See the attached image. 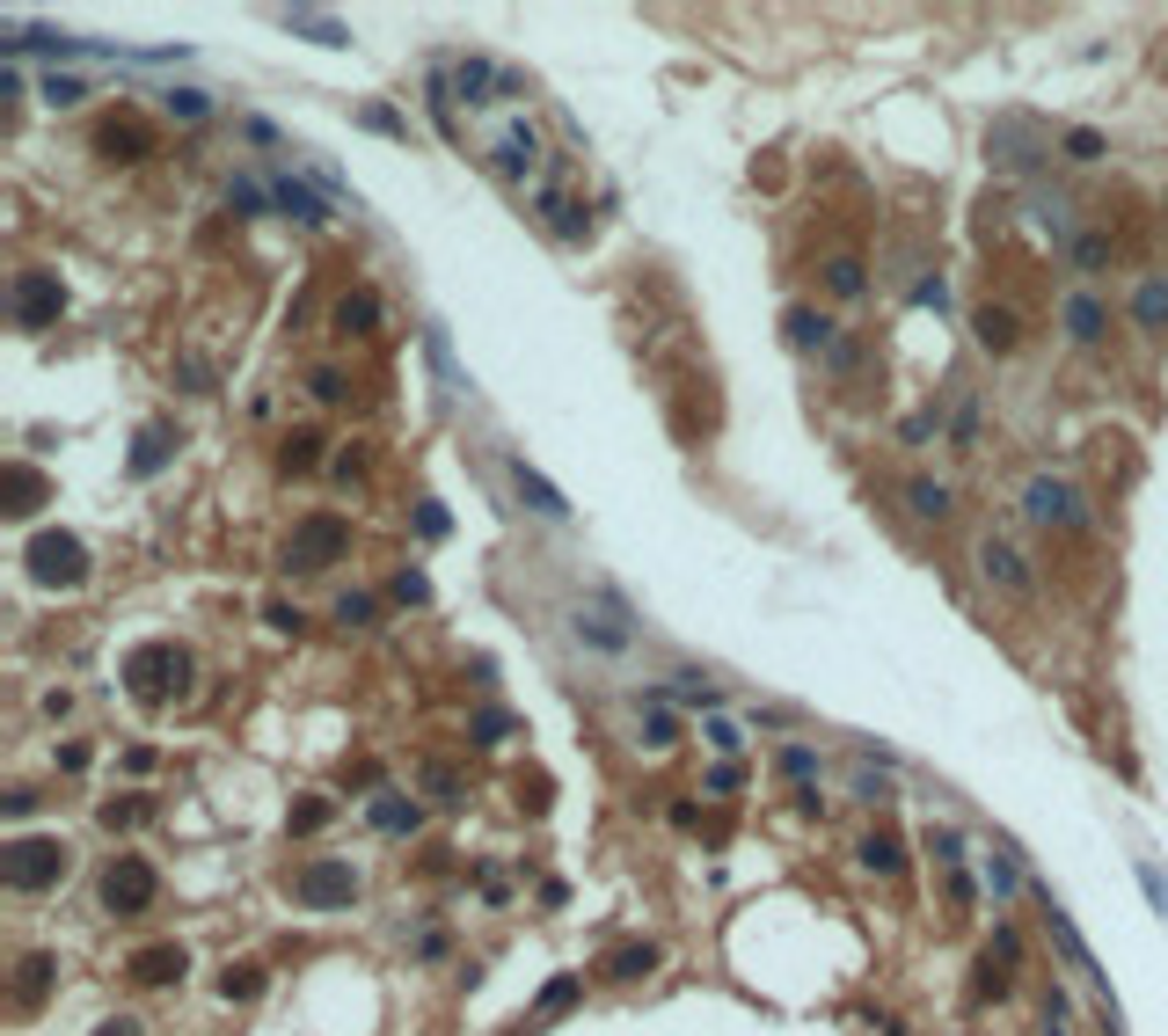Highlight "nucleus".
<instances>
[{
	"label": "nucleus",
	"instance_id": "nucleus-1",
	"mask_svg": "<svg viewBox=\"0 0 1168 1036\" xmlns=\"http://www.w3.org/2000/svg\"><path fill=\"white\" fill-rule=\"evenodd\" d=\"M1023 519L1044 526V534H1081L1088 504H1081V490H1074L1066 475H1030V482H1023Z\"/></svg>",
	"mask_w": 1168,
	"mask_h": 1036
},
{
	"label": "nucleus",
	"instance_id": "nucleus-2",
	"mask_svg": "<svg viewBox=\"0 0 1168 1036\" xmlns=\"http://www.w3.org/2000/svg\"><path fill=\"white\" fill-rule=\"evenodd\" d=\"M343 555H351V526L336 511H314V519H299L286 534V570H329Z\"/></svg>",
	"mask_w": 1168,
	"mask_h": 1036
},
{
	"label": "nucleus",
	"instance_id": "nucleus-3",
	"mask_svg": "<svg viewBox=\"0 0 1168 1036\" xmlns=\"http://www.w3.org/2000/svg\"><path fill=\"white\" fill-rule=\"evenodd\" d=\"M183 679H190V658L175 650V643H139L125 658V686L139 701H168V694H183Z\"/></svg>",
	"mask_w": 1168,
	"mask_h": 1036
},
{
	"label": "nucleus",
	"instance_id": "nucleus-4",
	"mask_svg": "<svg viewBox=\"0 0 1168 1036\" xmlns=\"http://www.w3.org/2000/svg\"><path fill=\"white\" fill-rule=\"evenodd\" d=\"M66 876V839H15L0 854V883L7 891H51Z\"/></svg>",
	"mask_w": 1168,
	"mask_h": 1036
},
{
	"label": "nucleus",
	"instance_id": "nucleus-5",
	"mask_svg": "<svg viewBox=\"0 0 1168 1036\" xmlns=\"http://www.w3.org/2000/svg\"><path fill=\"white\" fill-rule=\"evenodd\" d=\"M292 898H299L307 912L351 906V898H358V869H351V862H336V854H314V862H299V876H292Z\"/></svg>",
	"mask_w": 1168,
	"mask_h": 1036
},
{
	"label": "nucleus",
	"instance_id": "nucleus-6",
	"mask_svg": "<svg viewBox=\"0 0 1168 1036\" xmlns=\"http://www.w3.org/2000/svg\"><path fill=\"white\" fill-rule=\"evenodd\" d=\"M162 898V876H154V862H139V854H118L110 869H103V912H118V919H132V912H147Z\"/></svg>",
	"mask_w": 1168,
	"mask_h": 1036
},
{
	"label": "nucleus",
	"instance_id": "nucleus-7",
	"mask_svg": "<svg viewBox=\"0 0 1168 1036\" xmlns=\"http://www.w3.org/2000/svg\"><path fill=\"white\" fill-rule=\"evenodd\" d=\"M22 562H30V577L51 584V591H74V584H88V547H81L74 534H37Z\"/></svg>",
	"mask_w": 1168,
	"mask_h": 1036
},
{
	"label": "nucleus",
	"instance_id": "nucleus-8",
	"mask_svg": "<svg viewBox=\"0 0 1168 1036\" xmlns=\"http://www.w3.org/2000/svg\"><path fill=\"white\" fill-rule=\"evenodd\" d=\"M59 314H66L59 270H22V278H15V329H51Z\"/></svg>",
	"mask_w": 1168,
	"mask_h": 1036
},
{
	"label": "nucleus",
	"instance_id": "nucleus-9",
	"mask_svg": "<svg viewBox=\"0 0 1168 1036\" xmlns=\"http://www.w3.org/2000/svg\"><path fill=\"white\" fill-rule=\"evenodd\" d=\"M979 577L994 584V591H1008V599H1030L1038 591V577H1030V562H1023V547L1001 534H979Z\"/></svg>",
	"mask_w": 1168,
	"mask_h": 1036
},
{
	"label": "nucleus",
	"instance_id": "nucleus-10",
	"mask_svg": "<svg viewBox=\"0 0 1168 1036\" xmlns=\"http://www.w3.org/2000/svg\"><path fill=\"white\" fill-rule=\"evenodd\" d=\"M95 154H103V161H139V154H154V132L139 125V118H103V125H95Z\"/></svg>",
	"mask_w": 1168,
	"mask_h": 1036
},
{
	"label": "nucleus",
	"instance_id": "nucleus-11",
	"mask_svg": "<svg viewBox=\"0 0 1168 1036\" xmlns=\"http://www.w3.org/2000/svg\"><path fill=\"white\" fill-rule=\"evenodd\" d=\"M1059 322H1066V336L1081 343V351H1095L1103 336H1110V307L1095 299V292H1066L1059 299Z\"/></svg>",
	"mask_w": 1168,
	"mask_h": 1036
},
{
	"label": "nucleus",
	"instance_id": "nucleus-12",
	"mask_svg": "<svg viewBox=\"0 0 1168 1036\" xmlns=\"http://www.w3.org/2000/svg\"><path fill=\"white\" fill-rule=\"evenodd\" d=\"M971 336H979V351L1008 358V351H1023V314H1015V307H1001V299H986V307L971 314Z\"/></svg>",
	"mask_w": 1168,
	"mask_h": 1036
},
{
	"label": "nucleus",
	"instance_id": "nucleus-13",
	"mask_svg": "<svg viewBox=\"0 0 1168 1036\" xmlns=\"http://www.w3.org/2000/svg\"><path fill=\"white\" fill-rule=\"evenodd\" d=\"M271 205L286 219H299V227H329V198H314L299 175H271Z\"/></svg>",
	"mask_w": 1168,
	"mask_h": 1036
},
{
	"label": "nucleus",
	"instance_id": "nucleus-14",
	"mask_svg": "<svg viewBox=\"0 0 1168 1036\" xmlns=\"http://www.w3.org/2000/svg\"><path fill=\"white\" fill-rule=\"evenodd\" d=\"M986 154L1001 168H1030L1038 161V132H1030V118H1001V125L986 132Z\"/></svg>",
	"mask_w": 1168,
	"mask_h": 1036
},
{
	"label": "nucleus",
	"instance_id": "nucleus-15",
	"mask_svg": "<svg viewBox=\"0 0 1168 1036\" xmlns=\"http://www.w3.org/2000/svg\"><path fill=\"white\" fill-rule=\"evenodd\" d=\"M534 168H541V139H534L526 125H511L497 139V175H504V183H526Z\"/></svg>",
	"mask_w": 1168,
	"mask_h": 1036
},
{
	"label": "nucleus",
	"instance_id": "nucleus-16",
	"mask_svg": "<svg viewBox=\"0 0 1168 1036\" xmlns=\"http://www.w3.org/2000/svg\"><path fill=\"white\" fill-rule=\"evenodd\" d=\"M511 490L526 497V511H541V519H570V504H563V490H555V482H541V475H534V467H526L519 453H511Z\"/></svg>",
	"mask_w": 1168,
	"mask_h": 1036
},
{
	"label": "nucleus",
	"instance_id": "nucleus-17",
	"mask_svg": "<svg viewBox=\"0 0 1168 1036\" xmlns=\"http://www.w3.org/2000/svg\"><path fill=\"white\" fill-rule=\"evenodd\" d=\"M855 862H862V869L870 876H906V847H898V832H862V839H855Z\"/></svg>",
	"mask_w": 1168,
	"mask_h": 1036
},
{
	"label": "nucleus",
	"instance_id": "nucleus-18",
	"mask_svg": "<svg viewBox=\"0 0 1168 1036\" xmlns=\"http://www.w3.org/2000/svg\"><path fill=\"white\" fill-rule=\"evenodd\" d=\"M183 971H190V956L175 949V942H154V949L132 956V978H139V986H175Z\"/></svg>",
	"mask_w": 1168,
	"mask_h": 1036
},
{
	"label": "nucleus",
	"instance_id": "nucleus-19",
	"mask_svg": "<svg viewBox=\"0 0 1168 1036\" xmlns=\"http://www.w3.org/2000/svg\"><path fill=\"white\" fill-rule=\"evenodd\" d=\"M329 322H336V336H373V329H380V292H366V285L343 292Z\"/></svg>",
	"mask_w": 1168,
	"mask_h": 1036
},
{
	"label": "nucleus",
	"instance_id": "nucleus-20",
	"mask_svg": "<svg viewBox=\"0 0 1168 1036\" xmlns=\"http://www.w3.org/2000/svg\"><path fill=\"white\" fill-rule=\"evenodd\" d=\"M1132 322L1147 336H1168V278H1139L1132 285Z\"/></svg>",
	"mask_w": 1168,
	"mask_h": 1036
},
{
	"label": "nucleus",
	"instance_id": "nucleus-21",
	"mask_svg": "<svg viewBox=\"0 0 1168 1036\" xmlns=\"http://www.w3.org/2000/svg\"><path fill=\"white\" fill-rule=\"evenodd\" d=\"M37 504H44V475L22 467V460H7V504H0V511H7V519H30Z\"/></svg>",
	"mask_w": 1168,
	"mask_h": 1036
},
{
	"label": "nucleus",
	"instance_id": "nucleus-22",
	"mask_svg": "<svg viewBox=\"0 0 1168 1036\" xmlns=\"http://www.w3.org/2000/svg\"><path fill=\"white\" fill-rule=\"evenodd\" d=\"M782 329H789L796 351H833V322H826L818 307H789V314H782Z\"/></svg>",
	"mask_w": 1168,
	"mask_h": 1036
},
{
	"label": "nucleus",
	"instance_id": "nucleus-23",
	"mask_svg": "<svg viewBox=\"0 0 1168 1036\" xmlns=\"http://www.w3.org/2000/svg\"><path fill=\"white\" fill-rule=\"evenodd\" d=\"M168 453H175V423H147L139 446H132V475H162Z\"/></svg>",
	"mask_w": 1168,
	"mask_h": 1036
},
{
	"label": "nucleus",
	"instance_id": "nucleus-24",
	"mask_svg": "<svg viewBox=\"0 0 1168 1036\" xmlns=\"http://www.w3.org/2000/svg\"><path fill=\"white\" fill-rule=\"evenodd\" d=\"M454 88H460V103H497L490 88H504V74L490 66V59H460V66H454Z\"/></svg>",
	"mask_w": 1168,
	"mask_h": 1036
},
{
	"label": "nucleus",
	"instance_id": "nucleus-25",
	"mask_svg": "<svg viewBox=\"0 0 1168 1036\" xmlns=\"http://www.w3.org/2000/svg\"><path fill=\"white\" fill-rule=\"evenodd\" d=\"M278 22H286V30H299V37H314V44H351V22H336V15H314V7H286Z\"/></svg>",
	"mask_w": 1168,
	"mask_h": 1036
},
{
	"label": "nucleus",
	"instance_id": "nucleus-26",
	"mask_svg": "<svg viewBox=\"0 0 1168 1036\" xmlns=\"http://www.w3.org/2000/svg\"><path fill=\"white\" fill-rule=\"evenodd\" d=\"M906 511L942 526V519H950V482H935V475H913V482H906Z\"/></svg>",
	"mask_w": 1168,
	"mask_h": 1036
},
{
	"label": "nucleus",
	"instance_id": "nucleus-27",
	"mask_svg": "<svg viewBox=\"0 0 1168 1036\" xmlns=\"http://www.w3.org/2000/svg\"><path fill=\"white\" fill-rule=\"evenodd\" d=\"M541 212H548V227H555L563 242H584V234H591L584 205H578V198H563V190H541Z\"/></svg>",
	"mask_w": 1168,
	"mask_h": 1036
},
{
	"label": "nucleus",
	"instance_id": "nucleus-28",
	"mask_svg": "<svg viewBox=\"0 0 1168 1036\" xmlns=\"http://www.w3.org/2000/svg\"><path fill=\"white\" fill-rule=\"evenodd\" d=\"M51 971H59L51 956H22V963H15V1007H37V1000L51 993Z\"/></svg>",
	"mask_w": 1168,
	"mask_h": 1036
},
{
	"label": "nucleus",
	"instance_id": "nucleus-29",
	"mask_svg": "<svg viewBox=\"0 0 1168 1036\" xmlns=\"http://www.w3.org/2000/svg\"><path fill=\"white\" fill-rule=\"evenodd\" d=\"M650 971H658V949H650V942H621V949L606 956V978H621V986L650 978Z\"/></svg>",
	"mask_w": 1168,
	"mask_h": 1036
},
{
	"label": "nucleus",
	"instance_id": "nucleus-30",
	"mask_svg": "<svg viewBox=\"0 0 1168 1036\" xmlns=\"http://www.w3.org/2000/svg\"><path fill=\"white\" fill-rule=\"evenodd\" d=\"M417 803H410V795H373V825L380 832H417Z\"/></svg>",
	"mask_w": 1168,
	"mask_h": 1036
},
{
	"label": "nucleus",
	"instance_id": "nucleus-31",
	"mask_svg": "<svg viewBox=\"0 0 1168 1036\" xmlns=\"http://www.w3.org/2000/svg\"><path fill=\"white\" fill-rule=\"evenodd\" d=\"M314 460H322V431H292L286 446H278V467H286V475H307Z\"/></svg>",
	"mask_w": 1168,
	"mask_h": 1036
},
{
	"label": "nucleus",
	"instance_id": "nucleus-32",
	"mask_svg": "<svg viewBox=\"0 0 1168 1036\" xmlns=\"http://www.w3.org/2000/svg\"><path fill=\"white\" fill-rule=\"evenodd\" d=\"M826 285H833L840 299H862V292H870V278H862V256H833V263H826Z\"/></svg>",
	"mask_w": 1168,
	"mask_h": 1036
},
{
	"label": "nucleus",
	"instance_id": "nucleus-33",
	"mask_svg": "<svg viewBox=\"0 0 1168 1036\" xmlns=\"http://www.w3.org/2000/svg\"><path fill=\"white\" fill-rule=\"evenodd\" d=\"M162 110L175 118V125H198V118L212 110V95H205V88H168V95H162Z\"/></svg>",
	"mask_w": 1168,
	"mask_h": 1036
},
{
	"label": "nucleus",
	"instance_id": "nucleus-34",
	"mask_svg": "<svg viewBox=\"0 0 1168 1036\" xmlns=\"http://www.w3.org/2000/svg\"><path fill=\"white\" fill-rule=\"evenodd\" d=\"M219 993H227V1000H256V993H263V963H227V971H219Z\"/></svg>",
	"mask_w": 1168,
	"mask_h": 1036
},
{
	"label": "nucleus",
	"instance_id": "nucleus-35",
	"mask_svg": "<svg viewBox=\"0 0 1168 1036\" xmlns=\"http://www.w3.org/2000/svg\"><path fill=\"white\" fill-rule=\"evenodd\" d=\"M1059 146H1066V161H1103V154H1110V139H1103V132H1088V125H1074L1066 132V139H1059Z\"/></svg>",
	"mask_w": 1168,
	"mask_h": 1036
},
{
	"label": "nucleus",
	"instance_id": "nucleus-36",
	"mask_svg": "<svg viewBox=\"0 0 1168 1036\" xmlns=\"http://www.w3.org/2000/svg\"><path fill=\"white\" fill-rule=\"evenodd\" d=\"M1110 256H1118L1110 234H1074V263H1081V270H1110Z\"/></svg>",
	"mask_w": 1168,
	"mask_h": 1036
},
{
	"label": "nucleus",
	"instance_id": "nucleus-37",
	"mask_svg": "<svg viewBox=\"0 0 1168 1036\" xmlns=\"http://www.w3.org/2000/svg\"><path fill=\"white\" fill-rule=\"evenodd\" d=\"M927 854H935L942 869H964V832L957 825H935V832H927Z\"/></svg>",
	"mask_w": 1168,
	"mask_h": 1036
},
{
	"label": "nucleus",
	"instance_id": "nucleus-38",
	"mask_svg": "<svg viewBox=\"0 0 1168 1036\" xmlns=\"http://www.w3.org/2000/svg\"><path fill=\"white\" fill-rule=\"evenodd\" d=\"M578 643H591V650H628V628H606V621H591V614H578Z\"/></svg>",
	"mask_w": 1168,
	"mask_h": 1036
},
{
	"label": "nucleus",
	"instance_id": "nucleus-39",
	"mask_svg": "<svg viewBox=\"0 0 1168 1036\" xmlns=\"http://www.w3.org/2000/svg\"><path fill=\"white\" fill-rule=\"evenodd\" d=\"M81 95H88V81H74V74H44V103H51V110H74Z\"/></svg>",
	"mask_w": 1168,
	"mask_h": 1036
},
{
	"label": "nucleus",
	"instance_id": "nucleus-40",
	"mask_svg": "<svg viewBox=\"0 0 1168 1036\" xmlns=\"http://www.w3.org/2000/svg\"><path fill=\"white\" fill-rule=\"evenodd\" d=\"M336 621H343V628H373V599H366V591H343V599H336Z\"/></svg>",
	"mask_w": 1168,
	"mask_h": 1036
},
{
	"label": "nucleus",
	"instance_id": "nucleus-41",
	"mask_svg": "<svg viewBox=\"0 0 1168 1036\" xmlns=\"http://www.w3.org/2000/svg\"><path fill=\"white\" fill-rule=\"evenodd\" d=\"M643 738H650V745H672V738H679V723L665 715V694H650V723H643Z\"/></svg>",
	"mask_w": 1168,
	"mask_h": 1036
},
{
	"label": "nucleus",
	"instance_id": "nucleus-42",
	"mask_svg": "<svg viewBox=\"0 0 1168 1036\" xmlns=\"http://www.w3.org/2000/svg\"><path fill=\"white\" fill-rule=\"evenodd\" d=\"M782 774H789V782H811V774H818V752H811V745H782Z\"/></svg>",
	"mask_w": 1168,
	"mask_h": 1036
},
{
	"label": "nucleus",
	"instance_id": "nucleus-43",
	"mask_svg": "<svg viewBox=\"0 0 1168 1036\" xmlns=\"http://www.w3.org/2000/svg\"><path fill=\"white\" fill-rule=\"evenodd\" d=\"M358 125H366V132H387V139H402V132H410L395 110H387V103H366V110H358Z\"/></svg>",
	"mask_w": 1168,
	"mask_h": 1036
},
{
	"label": "nucleus",
	"instance_id": "nucleus-44",
	"mask_svg": "<svg viewBox=\"0 0 1168 1036\" xmlns=\"http://www.w3.org/2000/svg\"><path fill=\"white\" fill-rule=\"evenodd\" d=\"M307 387H314V402H343V395H351L336 366H314V373H307Z\"/></svg>",
	"mask_w": 1168,
	"mask_h": 1036
},
{
	"label": "nucleus",
	"instance_id": "nucleus-45",
	"mask_svg": "<svg viewBox=\"0 0 1168 1036\" xmlns=\"http://www.w3.org/2000/svg\"><path fill=\"white\" fill-rule=\"evenodd\" d=\"M504 730H511V715H504V708H482V715H475V745H497Z\"/></svg>",
	"mask_w": 1168,
	"mask_h": 1036
},
{
	"label": "nucleus",
	"instance_id": "nucleus-46",
	"mask_svg": "<svg viewBox=\"0 0 1168 1036\" xmlns=\"http://www.w3.org/2000/svg\"><path fill=\"white\" fill-rule=\"evenodd\" d=\"M679 701H702V708H716V686L702 679V671H679V686H672Z\"/></svg>",
	"mask_w": 1168,
	"mask_h": 1036
},
{
	"label": "nucleus",
	"instance_id": "nucleus-47",
	"mask_svg": "<svg viewBox=\"0 0 1168 1036\" xmlns=\"http://www.w3.org/2000/svg\"><path fill=\"white\" fill-rule=\"evenodd\" d=\"M424 782H431V795H439V803H460V782H454V767H424Z\"/></svg>",
	"mask_w": 1168,
	"mask_h": 1036
},
{
	"label": "nucleus",
	"instance_id": "nucleus-48",
	"mask_svg": "<svg viewBox=\"0 0 1168 1036\" xmlns=\"http://www.w3.org/2000/svg\"><path fill=\"white\" fill-rule=\"evenodd\" d=\"M446 526H454V519H446L439 504H417V534L424 540H446Z\"/></svg>",
	"mask_w": 1168,
	"mask_h": 1036
},
{
	"label": "nucleus",
	"instance_id": "nucleus-49",
	"mask_svg": "<svg viewBox=\"0 0 1168 1036\" xmlns=\"http://www.w3.org/2000/svg\"><path fill=\"white\" fill-rule=\"evenodd\" d=\"M227 205H234V212H263V190L242 175V183H227Z\"/></svg>",
	"mask_w": 1168,
	"mask_h": 1036
},
{
	"label": "nucleus",
	"instance_id": "nucleus-50",
	"mask_svg": "<svg viewBox=\"0 0 1168 1036\" xmlns=\"http://www.w3.org/2000/svg\"><path fill=\"white\" fill-rule=\"evenodd\" d=\"M570 1000H578V978H555V986H548V993H541V1015H563Z\"/></svg>",
	"mask_w": 1168,
	"mask_h": 1036
},
{
	"label": "nucleus",
	"instance_id": "nucleus-51",
	"mask_svg": "<svg viewBox=\"0 0 1168 1036\" xmlns=\"http://www.w3.org/2000/svg\"><path fill=\"white\" fill-rule=\"evenodd\" d=\"M986 883H994L1001 898H1015V869H1008V854H986Z\"/></svg>",
	"mask_w": 1168,
	"mask_h": 1036
},
{
	"label": "nucleus",
	"instance_id": "nucleus-52",
	"mask_svg": "<svg viewBox=\"0 0 1168 1036\" xmlns=\"http://www.w3.org/2000/svg\"><path fill=\"white\" fill-rule=\"evenodd\" d=\"M147 818V803H103V825L118 832V825H139Z\"/></svg>",
	"mask_w": 1168,
	"mask_h": 1036
},
{
	"label": "nucleus",
	"instance_id": "nucleus-53",
	"mask_svg": "<svg viewBox=\"0 0 1168 1036\" xmlns=\"http://www.w3.org/2000/svg\"><path fill=\"white\" fill-rule=\"evenodd\" d=\"M329 825V803H299V810H292V832H322Z\"/></svg>",
	"mask_w": 1168,
	"mask_h": 1036
},
{
	"label": "nucleus",
	"instance_id": "nucleus-54",
	"mask_svg": "<svg viewBox=\"0 0 1168 1036\" xmlns=\"http://www.w3.org/2000/svg\"><path fill=\"white\" fill-rule=\"evenodd\" d=\"M709 745H716V752H738V745H746V730H738V723H723V715H716V723H709Z\"/></svg>",
	"mask_w": 1168,
	"mask_h": 1036
},
{
	"label": "nucleus",
	"instance_id": "nucleus-55",
	"mask_svg": "<svg viewBox=\"0 0 1168 1036\" xmlns=\"http://www.w3.org/2000/svg\"><path fill=\"white\" fill-rule=\"evenodd\" d=\"M424 591H431V584H424V577H417V570H402V577H395V599H402V606H417Z\"/></svg>",
	"mask_w": 1168,
	"mask_h": 1036
},
{
	"label": "nucleus",
	"instance_id": "nucleus-56",
	"mask_svg": "<svg viewBox=\"0 0 1168 1036\" xmlns=\"http://www.w3.org/2000/svg\"><path fill=\"white\" fill-rule=\"evenodd\" d=\"M986 956H1001V963H1015V956H1023V942H1015V927H1001V934H994V949Z\"/></svg>",
	"mask_w": 1168,
	"mask_h": 1036
},
{
	"label": "nucleus",
	"instance_id": "nucleus-57",
	"mask_svg": "<svg viewBox=\"0 0 1168 1036\" xmlns=\"http://www.w3.org/2000/svg\"><path fill=\"white\" fill-rule=\"evenodd\" d=\"M731 788H738V767L723 759V767H716V774H709V795H731Z\"/></svg>",
	"mask_w": 1168,
	"mask_h": 1036
},
{
	"label": "nucleus",
	"instance_id": "nucleus-58",
	"mask_svg": "<svg viewBox=\"0 0 1168 1036\" xmlns=\"http://www.w3.org/2000/svg\"><path fill=\"white\" fill-rule=\"evenodd\" d=\"M1139 883H1147V898H1154V906L1168 912V883H1162V869H1139Z\"/></svg>",
	"mask_w": 1168,
	"mask_h": 1036
},
{
	"label": "nucleus",
	"instance_id": "nucleus-59",
	"mask_svg": "<svg viewBox=\"0 0 1168 1036\" xmlns=\"http://www.w3.org/2000/svg\"><path fill=\"white\" fill-rule=\"evenodd\" d=\"M95 1036H139V1022H132V1015H118V1022H103Z\"/></svg>",
	"mask_w": 1168,
	"mask_h": 1036
}]
</instances>
